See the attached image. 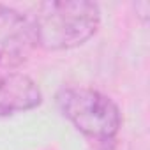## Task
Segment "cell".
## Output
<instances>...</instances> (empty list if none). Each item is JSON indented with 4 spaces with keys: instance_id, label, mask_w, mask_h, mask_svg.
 I'll return each instance as SVG.
<instances>
[{
    "instance_id": "obj_1",
    "label": "cell",
    "mask_w": 150,
    "mask_h": 150,
    "mask_svg": "<svg viewBox=\"0 0 150 150\" xmlns=\"http://www.w3.org/2000/svg\"><path fill=\"white\" fill-rule=\"evenodd\" d=\"M35 44L50 50H71L85 44L99 28L101 9L87 0H48L30 16Z\"/></svg>"
},
{
    "instance_id": "obj_2",
    "label": "cell",
    "mask_w": 150,
    "mask_h": 150,
    "mask_svg": "<svg viewBox=\"0 0 150 150\" xmlns=\"http://www.w3.org/2000/svg\"><path fill=\"white\" fill-rule=\"evenodd\" d=\"M55 101L60 113L90 139L111 141L122 125L118 106L96 88L64 87L57 92Z\"/></svg>"
},
{
    "instance_id": "obj_3",
    "label": "cell",
    "mask_w": 150,
    "mask_h": 150,
    "mask_svg": "<svg viewBox=\"0 0 150 150\" xmlns=\"http://www.w3.org/2000/svg\"><path fill=\"white\" fill-rule=\"evenodd\" d=\"M30 16L0 4V69H16L25 64L35 48Z\"/></svg>"
},
{
    "instance_id": "obj_4",
    "label": "cell",
    "mask_w": 150,
    "mask_h": 150,
    "mask_svg": "<svg viewBox=\"0 0 150 150\" xmlns=\"http://www.w3.org/2000/svg\"><path fill=\"white\" fill-rule=\"evenodd\" d=\"M41 101V88L30 76L23 72L0 74V118L30 111Z\"/></svg>"
},
{
    "instance_id": "obj_5",
    "label": "cell",
    "mask_w": 150,
    "mask_h": 150,
    "mask_svg": "<svg viewBox=\"0 0 150 150\" xmlns=\"http://www.w3.org/2000/svg\"><path fill=\"white\" fill-rule=\"evenodd\" d=\"M103 150H127V148H125L124 145L117 143L115 139H111V141H106V146H104Z\"/></svg>"
}]
</instances>
